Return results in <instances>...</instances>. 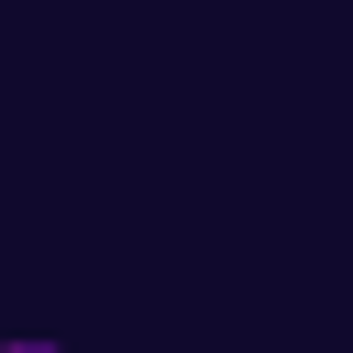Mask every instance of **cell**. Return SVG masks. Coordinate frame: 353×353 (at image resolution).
Instances as JSON below:
<instances>
[{
    "label": "cell",
    "instance_id": "1",
    "mask_svg": "<svg viewBox=\"0 0 353 353\" xmlns=\"http://www.w3.org/2000/svg\"><path fill=\"white\" fill-rule=\"evenodd\" d=\"M11 353H44V342H11Z\"/></svg>",
    "mask_w": 353,
    "mask_h": 353
}]
</instances>
